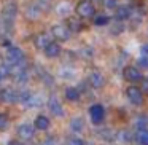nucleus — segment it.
I'll return each mask as SVG.
<instances>
[{"mask_svg": "<svg viewBox=\"0 0 148 145\" xmlns=\"http://www.w3.org/2000/svg\"><path fill=\"white\" fill-rule=\"evenodd\" d=\"M7 62H10L11 65L23 64L24 62L23 49H19L18 46H8V49H7Z\"/></svg>", "mask_w": 148, "mask_h": 145, "instance_id": "nucleus-1", "label": "nucleus"}, {"mask_svg": "<svg viewBox=\"0 0 148 145\" xmlns=\"http://www.w3.org/2000/svg\"><path fill=\"white\" fill-rule=\"evenodd\" d=\"M51 34H53V37H54L56 40L65 42V40H69L72 30L69 29V26H65V24H56V26L51 27Z\"/></svg>", "mask_w": 148, "mask_h": 145, "instance_id": "nucleus-2", "label": "nucleus"}, {"mask_svg": "<svg viewBox=\"0 0 148 145\" xmlns=\"http://www.w3.org/2000/svg\"><path fill=\"white\" fill-rule=\"evenodd\" d=\"M126 96H127V99L131 100L134 105H140V104L143 102V91L138 89L137 86H129L127 91H126Z\"/></svg>", "mask_w": 148, "mask_h": 145, "instance_id": "nucleus-3", "label": "nucleus"}, {"mask_svg": "<svg viewBox=\"0 0 148 145\" xmlns=\"http://www.w3.org/2000/svg\"><path fill=\"white\" fill-rule=\"evenodd\" d=\"M77 13L81 18H89L94 14V5L91 3V0H81L77 5Z\"/></svg>", "mask_w": 148, "mask_h": 145, "instance_id": "nucleus-4", "label": "nucleus"}, {"mask_svg": "<svg viewBox=\"0 0 148 145\" xmlns=\"http://www.w3.org/2000/svg\"><path fill=\"white\" fill-rule=\"evenodd\" d=\"M19 102L26 104L27 107H37L40 104V97L30 91H23L19 93Z\"/></svg>", "mask_w": 148, "mask_h": 145, "instance_id": "nucleus-5", "label": "nucleus"}, {"mask_svg": "<svg viewBox=\"0 0 148 145\" xmlns=\"http://www.w3.org/2000/svg\"><path fill=\"white\" fill-rule=\"evenodd\" d=\"M48 109L54 116H62L64 115V107H62L61 100H59L56 96H51L48 99Z\"/></svg>", "mask_w": 148, "mask_h": 145, "instance_id": "nucleus-6", "label": "nucleus"}, {"mask_svg": "<svg viewBox=\"0 0 148 145\" xmlns=\"http://www.w3.org/2000/svg\"><path fill=\"white\" fill-rule=\"evenodd\" d=\"M89 116H91V120H92L94 124H99V123H102L103 116H105V110H103V107L99 105V104H96V105H91V109H89Z\"/></svg>", "mask_w": 148, "mask_h": 145, "instance_id": "nucleus-7", "label": "nucleus"}, {"mask_svg": "<svg viewBox=\"0 0 148 145\" xmlns=\"http://www.w3.org/2000/svg\"><path fill=\"white\" fill-rule=\"evenodd\" d=\"M123 75H124V78L127 81H131V83L140 80V72H138V69L132 67V65H127V67L124 69V72H123Z\"/></svg>", "mask_w": 148, "mask_h": 145, "instance_id": "nucleus-8", "label": "nucleus"}, {"mask_svg": "<svg viewBox=\"0 0 148 145\" xmlns=\"http://www.w3.org/2000/svg\"><path fill=\"white\" fill-rule=\"evenodd\" d=\"M131 14H132V11H131V8L129 7H126V5H121V7H118L115 10V19L116 21H126V19H129L131 18Z\"/></svg>", "mask_w": 148, "mask_h": 145, "instance_id": "nucleus-9", "label": "nucleus"}, {"mask_svg": "<svg viewBox=\"0 0 148 145\" xmlns=\"http://www.w3.org/2000/svg\"><path fill=\"white\" fill-rule=\"evenodd\" d=\"M18 135L21 139H24V140H30L34 137V128L30 124H27V123H24V124H21L18 128Z\"/></svg>", "mask_w": 148, "mask_h": 145, "instance_id": "nucleus-10", "label": "nucleus"}, {"mask_svg": "<svg viewBox=\"0 0 148 145\" xmlns=\"http://www.w3.org/2000/svg\"><path fill=\"white\" fill-rule=\"evenodd\" d=\"M0 96H2V100H3V102H8V104H13V102H16V100H19V94L14 89H3L0 93Z\"/></svg>", "mask_w": 148, "mask_h": 145, "instance_id": "nucleus-11", "label": "nucleus"}, {"mask_svg": "<svg viewBox=\"0 0 148 145\" xmlns=\"http://www.w3.org/2000/svg\"><path fill=\"white\" fill-rule=\"evenodd\" d=\"M88 83L92 88H100L103 85V77L99 74V72H91L89 77H88Z\"/></svg>", "mask_w": 148, "mask_h": 145, "instance_id": "nucleus-12", "label": "nucleus"}, {"mask_svg": "<svg viewBox=\"0 0 148 145\" xmlns=\"http://www.w3.org/2000/svg\"><path fill=\"white\" fill-rule=\"evenodd\" d=\"M34 43H35L37 48H46V46L51 43V38H49V35H46V34H37L35 38H34Z\"/></svg>", "mask_w": 148, "mask_h": 145, "instance_id": "nucleus-13", "label": "nucleus"}, {"mask_svg": "<svg viewBox=\"0 0 148 145\" xmlns=\"http://www.w3.org/2000/svg\"><path fill=\"white\" fill-rule=\"evenodd\" d=\"M45 54L48 56V58H56V56H59V54H61V46H59V43L51 42L45 48Z\"/></svg>", "mask_w": 148, "mask_h": 145, "instance_id": "nucleus-14", "label": "nucleus"}, {"mask_svg": "<svg viewBox=\"0 0 148 145\" xmlns=\"http://www.w3.org/2000/svg\"><path fill=\"white\" fill-rule=\"evenodd\" d=\"M34 124H35V128L40 129V131H46V129L49 128V120L46 118L45 115H38L35 118V123H34Z\"/></svg>", "mask_w": 148, "mask_h": 145, "instance_id": "nucleus-15", "label": "nucleus"}, {"mask_svg": "<svg viewBox=\"0 0 148 145\" xmlns=\"http://www.w3.org/2000/svg\"><path fill=\"white\" fill-rule=\"evenodd\" d=\"M40 11H42V8H40L37 3H32V5H29V7H27V10H26V18L34 19V18H37L40 14Z\"/></svg>", "mask_w": 148, "mask_h": 145, "instance_id": "nucleus-16", "label": "nucleus"}, {"mask_svg": "<svg viewBox=\"0 0 148 145\" xmlns=\"http://www.w3.org/2000/svg\"><path fill=\"white\" fill-rule=\"evenodd\" d=\"M65 97H67V100H70V102H75V100L80 99V89H77V88H67L65 89Z\"/></svg>", "mask_w": 148, "mask_h": 145, "instance_id": "nucleus-17", "label": "nucleus"}, {"mask_svg": "<svg viewBox=\"0 0 148 145\" xmlns=\"http://www.w3.org/2000/svg\"><path fill=\"white\" fill-rule=\"evenodd\" d=\"M70 128H72V131H75V132H81L84 129V121H83V118H72V121H70Z\"/></svg>", "mask_w": 148, "mask_h": 145, "instance_id": "nucleus-18", "label": "nucleus"}, {"mask_svg": "<svg viewBox=\"0 0 148 145\" xmlns=\"http://www.w3.org/2000/svg\"><path fill=\"white\" fill-rule=\"evenodd\" d=\"M67 26L72 32H78V30H81V21H78L77 18H69Z\"/></svg>", "mask_w": 148, "mask_h": 145, "instance_id": "nucleus-19", "label": "nucleus"}, {"mask_svg": "<svg viewBox=\"0 0 148 145\" xmlns=\"http://www.w3.org/2000/svg\"><path fill=\"white\" fill-rule=\"evenodd\" d=\"M137 142L140 145H148V129H140L137 134Z\"/></svg>", "mask_w": 148, "mask_h": 145, "instance_id": "nucleus-20", "label": "nucleus"}, {"mask_svg": "<svg viewBox=\"0 0 148 145\" xmlns=\"http://www.w3.org/2000/svg\"><path fill=\"white\" fill-rule=\"evenodd\" d=\"M3 14H5V18H13L14 14H16V5H14V3H8V5H5V8H3Z\"/></svg>", "mask_w": 148, "mask_h": 145, "instance_id": "nucleus-21", "label": "nucleus"}, {"mask_svg": "<svg viewBox=\"0 0 148 145\" xmlns=\"http://www.w3.org/2000/svg\"><path fill=\"white\" fill-rule=\"evenodd\" d=\"M108 21H110V18L107 14H97L94 18V24L96 26H105V24H108Z\"/></svg>", "mask_w": 148, "mask_h": 145, "instance_id": "nucleus-22", "label": "nucleus"}, {"mask_svg": "<svg viewBox=\"0 0 148 145\" xmlns=\"http://www.w3.org/2000/svg\"><path fill=\"white\" fill-rule=\"evenodd\" d=\"M7 126H8V116L3 115V113H0V131L7 129Z\"/></svg>", "mask_w": 148, "mask_h": 145, "instance_id": "nucleus-23", "label": "nucleus"}, {"mask_svg": "<svg viewBox=\"0 0 148 145\" xmlns=\"http://www.w3.org/2000/svg\"><path fill=\"white\" fill-rule=\"evenodd\" d=\"M123 29H124V27H123L121 21H116V23H115V26L112 27V34H115V35H118L119 32H123Z\"/></svg>", "mask_w": 148, "mask_h": 145, "instance_id": "nucleus-24", "label": "nucleus"}, {"mask_svg": "<svg viewBox=\"0 0 148 145\" xmlns=\"http://www.w3.org/2000/svg\"><path fill=\"white\" fill-rule=\"evenodd\" d=\"M67 145H84V142L78 137H70L67 139Z\"/></svg>", "mask_w": 148, "mask_h": 145, "instance_id": "nucleus-25", "label": "nucleus"}, {"mask_svg": "<svg viewBox=\"0 0 148 145\" xmlns=\"http://www.w3.org/2000/svg\"><path fill=\"white\" fill-rule=\"evenodd\" d=\"M100 2H102V5L107 8H113L116 5V0H100Z\"/></svg>", "mask_w": 148, "mask_h": 145, "instance_id": "nucleus-26", "label": "nucleus"}, {"mask_svg": "<svg viewBox=\"0 0 148 145\" xmlns=\"http://www.w3.org/2000/svg\"><path fill=\"white\" fill-rule=\"evenodd\" d=\"M142 91H143L145 94H148V77H145L143 80H142Z\"/></svg>", "mask_w": 148, "mask_h": 145, "instance_id": "nucleus-27", "label": "nucleus"}, {"mask_svg": "<svg viewBox=\"0 0 148 145\" xmlns=\"http://www.w3.org/2000/svg\"><path fill=\"white\" fill-rule=\"evenodd\" d=\"M42 145H58V144H56V139L54 137H46L45 140H43Z\"/></svg>", "mask_w": 148, "mask_h": 145, "instance_id": "nucleus-28", "label": "nucleus"}, {"mask_svg": "<svg viewBox=\"0 0 148 145\" xmlns=\"http://www.w3.org/2000/svg\"><path fill=\"white\" fill-rule=\"evenodd\" d=\"M58 13H61V14H65V13H67V3H61V5H59Z\"/></svg>", "mask_w": 148, "mask_h": 145, "instance_id": "nucleus-29", "label": "nucleus"}, {"mask_svg": "<svg viewBox=\"0 0 148 145\" xmlns=\"http://www.w3.org/2000/svg\"><path fill=\"white\" fill-rule=\"evenodd\" d=\"M138 62H140L142 67H148V56H142L140 61H138Z\"/></svg>", "mask_w": 148, "mask_h": 145, "instance_id": "nucleus-30", "label": "nucleus"}, {"mask_svg": "<svg viewBox=\"0 0 148 145\" xmlns=\"http://www.w3.org/2000/svg\"><path fill=\"white\" fill-rule=\"evenodd\" d=\"M147 121H148V120L147 118H140V120H138V123H137V126H138V128H140V129H143L145 128V126H147Z\"/></svg>", "mask_w": 148, "mask_h": 145, "instance_id": "nucleus-31", "label": "nucleus"}, {"mask_svg": "<svg viewBox=\"0 0 148 145\" xmlns=\"http://www.w3.org/2000/svg\"><path fill=\"white\" fill-rule=\"evenodd\" d=\"M142 53H143V54H147V53H148V45H143V46H142Z\"/></svg>", "mask_w": 148, "mask_h": 145, "instance_id": "nucleus-32", "label": "nucleus"}, {"mask_svg": "<svg viewBox=\"0 0 148 145\" xmlns=\"http://www.w3.org/2000/svg\"><path fill=\"white\" fill-rule=\"evenodd\" d=\"M8 145H23V144L18 142V140H11V142H8Z\"/></svg>", "mask_w": 148, "mask_h": 145, "instance_id": "nucleus-33", "label": "nucleus"}, {"mask_svg": "<svg viewBox=\"0 0 148 145\" xmlns=\"http://www.w3.org/2000/svg\"><path fill=\"white\" fill-rule=\"evenodd\" d=\"M2 78H3V77H2V74H0V80H2Z\"/></svg>", "mask_w": 148, "mask_h": 145, "instance_id": "nucleus-34", "label": "nucleus"}, {"mask_svg": "<svg viewBox=\"0 0 148 145\" xmlns=\"http://www.w3.org/2000/svg\"><path fill=\"white\" fill-rule=\"evenodd\" d=\"M0 100H2V96H0Z\"/></svg>", "mask_w": 148, "mask_h": 145, "instance_id": "nucleus-35", "label": "nucleus"}]
</instances>
